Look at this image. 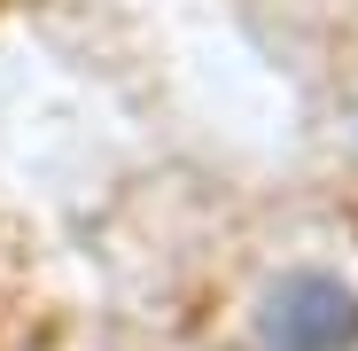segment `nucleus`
<instances>
[{"label": "nucleus", "mask_w": 358, "mask_h": 351, "mask_svg": "<svg viewBox=\"0 0 358 351\" xmlns=\"http://www.w3.org/2000/svg\"><path fill=\"white\" fill-rule=\"evenodd\" d=\"M265 351H358V289L335 273H280L257 305Z\"/></svg>", "instance_id": "nucleus-1"}]
</instances>
